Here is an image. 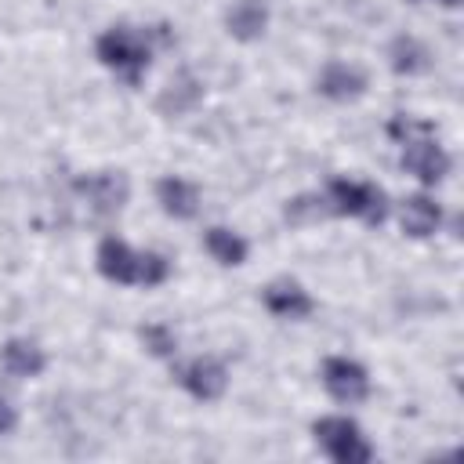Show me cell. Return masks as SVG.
Masks as SVG:
<instances>
[{
  "instance_id": "1",
  "label": "cell",
  "mask_w": 464,
  "mask_h": 464,
  "mask_svg": "<svg viewBox=\"0 0 464 464\" xmlns=\"http://www.w3.org/2000/svg\"><path fill=\"white\" fill-rule=\"evenodd\" d=\"M392 138L402 141V167H406L413 178H420L424 185H435V181L446 178L450 156H446V149L435 141V134H431L428 123L410 120V116H399V120L392 123Z\"/></svg>"
},
{
  "instance_id": "2",
  "label": "cell",
  "mask_w": 464,
  "mask_h": 464,
  "mask_svg": "<svg viewBox=\"0 0 464 464\" xmlns=\"http://www.w3.org/2000/svg\"><path fill=\"white\" fill-rule=\"evenodd\" d=\"M98 272L112 283H138V286H156L167 279L170 265L163 254H134L123 239L109 236L98 246Z\"/></svg>"
},
{
  "instance_id": "3",
  "label": "cell",
  "mask_w": 464,
  "mask_h": 464,
  "mask_svg": "<svg viewBox=\"0 0 464 464\" xmlns=\"http://www.w3.org/2000/svg\"><path fill=\"white\" fill-rule=\"evenodd\" d=\"M149 44H145V36L141 33H134V29H127V25H112L109 33H102L98 36V58L109 65V69H116V72H123L130 83L141 76V69L149 65Z\"/></svg>"
},
{
  "instance_id": "4",
  "label": "cell",
  "mask_w": 464,
  "mask_h": 464,
  "mask_svg": "<svg viewBox=\"0 0 464 464\" xmlns=\"http://www.w3.org/2000/svg\"><path fill=\"white\" fill-rule=\"evenodd\" d=\"M326 203L334 214H352V218H362L370 225H381L384 214H388V199L377 185L370 181H348V178H337L330 181L326 188Z\"/></svg>"
},
{
  "instance_id": "5",
  "label": "cell",
  "mask_w": 464,
  "mask_h": 464,
  "mask_svg": "<svg viewBox=\"0 0 464 464\" xmlns=\"http://www.w3.org/2000/svg\"><path fill=\"white\" fill-rule=\"evenodd\" d=\"M312 431H315V442H319L337 464H366V460L373 457V450H370V442L362 439L359 424L348 420V417H319V420L312 424Z\"/></svg>"
},
{
  "instance_id": "6",
  "label": "cell",
  "mask_w": 464,
  "mask_h": 464,
  "mask_svg": "<svg viewBox=\"0 0 464 464\" xmlns=\"http://www.w3.org/2000/svg\"><path fill=\"white\" fill-rule=\"evenodd\" d=\"M323 384H326V392H330L337 402H344V406L362 402L366 392H370L366 370H362L355 359H348V355H330V359L323 362Z\"/></svg>"
},
{
  "instance_id": "7",
  "label": "cell",
  "mask_w": 464,
  "mask_h": 464,
  "mask_svg": "<svg viewBox=\"0 0 464 464\" xmlns=\"http://www.w3.org/2000/svg\"><path fill=\"white\" fill-rule=\"evenodd\" d=\"M174 377H178V384H181L188 395H196V399H203V402H214V399L225 392V384H228L225 366H221L218 359H210V355H196V359H188L185 366H174Z\"/></svg>"
},
{
  "instance_id": "8",
  "label": "cell",
  "mask_w": 464,
  "mask_h": 464,
  "mask_svg": "<svg viewBox=\"0 0 464 464\" xmlns=\"http://www.w3.org/2000/svg\"><path fill=\"white\" fill-rule=\"evenodd\" d=\"M76 188H80V192L91 199V207H94L98 214H112V210H120V207L127 203V178H123L120 170L94 174V178L80 181Z\"/></svg>"
},
{
  "instance_id": "9",
  "label": "cell",
  "mask_w": 464,
  "mask_h": 464,
  "mask_svg": "<svg viewBox=\"0 0 464 464\" xmlns=\"http://www.w3.org/2000/svg\"><path fill=\"white\" fill-rule=\"evenodd\" d=\"M156 196H160V203H163V210L170 214V218H181V221H188V218H196V210H199V188L192 185V181H185V178H163L160 185H156Z\"/></svg>"
},
{
  "instance_id": "10",
  "label": "cell",
  "mask_w": 464,
  "mask_h": 464,
  "mask_svg": "<svg viewBox=\"0 0 464 464\" xmlns=\"http://www.w3.org/2000/svg\"><path fill=\"white\" fill-rule=\"evenodd\" d=\"M265 308L276 312V315H283V319H301V315L312 312V297L297 283L276 279V283L265 286Z\"/></svg>"
},
{
  "instance_id": "11",
  "label": "cell",
  "mask_w": 464,
  "mask_h": 464,
  "mask_svg": "<svg viewBox=\"0 0 464 464\" xmlns=\"http://www.w3.org/2000/svg\"><path fill=\"white\" fill-rule=\"evenodd\" d=\"M362 87H366L362 69L344 65V62H330V65L323 69V76H319V91H323L326 98H337V102L359 98V94H362Z\"/></svg>"
},
{
  "instance_id": "12",
  "label": "cell",
  "mask_w": 464,
  "mask_h": 464,
  "mask_svg": "<svg viewBox=\"0 0 464 464\" xmlns=\"http://www.w3.org/2000/svg\"><path fill=\"white\" fill-rule=\"evenodd\" d=\"M399 221H402V232H406V236L424 239V236H431V232L439 228L442 210H439V203L428 199V196H410V199L402 203V210H399Z\"/></svg>"
},
{
  "instance_id": "13",
  "label": "cell",
  "mask_w": 464,
  "mask_h": 464,
  "mask_svg": "<svg viewBox=\"0 0 464 464\" xmlns=\"http://www.w3.org/2000/svg\"><path fill=\"white\" fill-rule=\"evenodd\" d=\"M0 362H4V370H7L11 377H36V373L47 366L44 352H40L33 341H22V337H14V341H7V344L0 348Z\"/></svg>"
},
{
  "instance_id": "14",
  "label": "cell",
  "mask_w": 464,
  "mask_h": 464,
  "mask_svg": "<svg viewBox=\"0 0 464 464\" xmlns=\"http://www.w3.org/2000/svg\"><path fill=\"white\" fill-rule=\"evenodd\" d=\"M265 22H268V11L261 0H239L232 11H228V33L239 36V40H254L265 33Z\"/></svg>"
},
{
  "instance_id": "15",
  "label": "cell",
  "mask_w": 464,
  "mask_h": 464,
  "mask_svg": "<svg viewBox=\"0 0 464 464\" xmlns=\"http://www.w3.org/2000/svg\"><path fill=\"white\" fill-rule=\"evenodd\" d=\"M203 243H207L210 257L221 261V265H243L246 261V243L228 228H210Z\"/></svg>"
},
{
  "instance_id": "16",
  "label": "cell",
  "mask_w": 464,
  "mask_h": 464,
  "mask_svg": "<svg viewBox=\"0 0 464 464\" xmlns=\"http://www.w3.org/2000/svg\"><path fill=\"white\" fill-rule=\"evenodd\" d=\"M392 69L395 72H424L428 69V51L413 36H399L392 44Z\"/></svg>"
},
{
  "instance_id": "17",
  "label": "cell",
  "mask_w": 464,
  "mask_h": 464,
  "mask_svg": "<svg viewBox=\"0 0 464 464\" xmlns=\"http://www.w3.org/2000/svg\"><path fill=\"white\" fill-rule=\"evenodd\" d=\"M141 341H145V348H149L152 355H174V352H178V337H174L167 326H160V323L145 326V330H141Z\"/></svg>"
},
{
  "instance_id": "18",
  "label": "cell",
  "mask_w": 464,
  "mask_h": 464,
  "mask_svg": "<svg viewBox=\"0 0 464 464\" xmlns=\"http://www.w3.org/2000/svg\"><path fill=\"white\" fill-rule=\"evenodd\" d=\"M14 420H18V417H14V406L0 395V435H4V431H11V428H14Z\"/></svg>"
},
{
  "instance_id": "19",
  "label": "cell",
  "mask_w": 464,
  "mask_h": 464,
  "mask_svg": "<svg viewBox=\"0 0 464 464\" xmlns=\"http://www.w3.org/2000/svg\"><path fill=\"white\" fill-rule=\"evenodd\" d=\"M439 4H446V7H457V4H460V0H439Z\"/></svg>"
}]
</instances>
